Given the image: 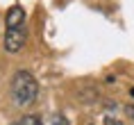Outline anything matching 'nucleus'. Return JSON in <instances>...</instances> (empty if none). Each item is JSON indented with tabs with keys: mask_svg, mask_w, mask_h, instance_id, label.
Instances as JSON below:
<instances>
[{
	"mask_svg": "<svg viewBox=\"0 0 134 125\" xmlns=\"http://www.w3.org/2000/svg\"><path fill=\"white\" fill-rule=\"evenodd\" d=\"M25 41H27L25 12H23L21 5H14V7L7 9V16H5V39H2V46H5L7 52H18L25 46Z\"/></svg>",
	"mask_w": 134,
	"mask_h": 125,
	"instance_id": "f257e3e1",
	"label": "nucleus"
},
{
	"mask_svg": "<svg viewBox=\"0 0 134 125\" xmlns=\"http://www.w3.org/2000/svg\"><path fill=\"white\" fill-rule=\"evenodd\" d=\"M9 93H12L14 105L27 107L39 98V82L30 70H16L12 77V84H9Z\"/></svg>",
	"mask_w": 134,
	"mask_h": 125,
	"instance_id": "f03ea898",
	"label": "nucleus"
},
{
	"mask_svg": "<svg viewBox=\"0 0 134 125\" xmlns=\"http://www.w3.org/2000/svg\"><path fill=\"white\" fill-rule=\"evenodd\" d=\"M12 125H43V123L39 116H21V118H16Z\"/></svg>",
	"mask_w": 134,
	"mask_h": 125,
	"instance_id": "7ed1b4c3",
	"label": "nucleus"
},
{
	"mask_svg": "<svg viewBox=\"0 0 134 125\" xmlns=\"http://www.w3.org/2000/svg\"><path fill=\"white\" fill-rule=\"evenodd\" d=\"M52 123H55V125H66V121H64L59 114H55V116H52Z\"/></svg>",
	"mask_w": 134,
	"mask_h": 125,
	"instance_id": "20e7f679",
	"label": "nucleus"
},
{
	"mask_svg": "<svg viewBox=\"0 0 134 125\" xmlns=\"http://www.w3.org/2000/svg\"><path fill=\"white\" fill-rule=\"evenodd\" d=\"M125 111H127V116H130V118L134 121V102H132V105H127V107H125Z\"/></svg>",
	"mask_w": 134,
	"mask_h": 125,
	"instance_id": "39448f33",
	"label": "nucleus"
},
{
	"mask_svg": "<svg viewBox=\"0 0 134 125\" xmlns=\"http://www.w3.org/2000/svg\"><path fill=\"white\" fill-rule=\"evenodd\" d=\"M105 125H118V123H116L114 118H105Z\"/></svg>",
	"mask_w": 134,
	"mask_h": 125,
	"instance_id": "423d86ee",
	"label": "nucleus"
},
{
	"mask_svg": "<svg viewBox=\"0 0 134 125\" xmlns=\"http://www.w3.org/2000/svg\"><path fill=\"white\" fill-rule=\"evenodd\" d=\"M130 96H132V98H134V86H132V89H130Z\"/></svg>",
	"mask_w": 134,
	"mask_h": 125,
	"instance_id": "0eeeda50",
	"label": "nucleus"
}]
</instances>
